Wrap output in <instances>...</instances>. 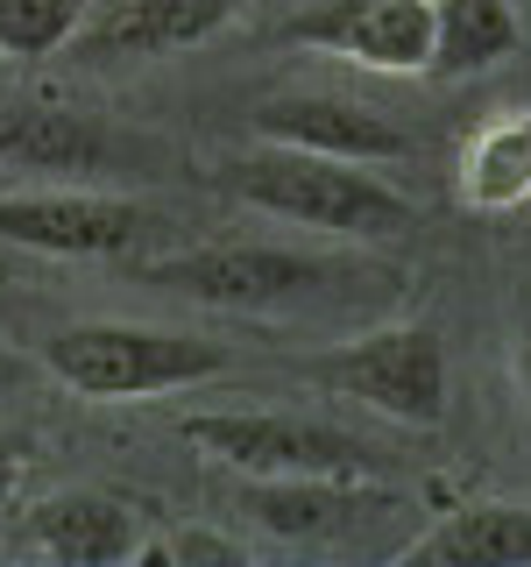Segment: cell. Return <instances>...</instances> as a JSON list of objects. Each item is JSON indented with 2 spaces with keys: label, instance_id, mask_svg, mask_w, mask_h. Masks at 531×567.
<instances>
[{
  "label": "cell",
  "instance_id": "obj_1",
  "mask_svg": "<svg viewBox=\"0 0 531 567\" xmlns=\"http://www.w3.org/2000/svg\"><path fill=\"white\" fill-rule=\"evenodd\" d=\"M227 192L277 220L319 227V235H354V241H389L404 227H418V206L397 185H383L368 164L347 156H319V150H291V142H256L248 156H227L220 171Z\"/></svg>",
  "mask_w": 531,
  "mask_h": 567
},
{
  "label": "cell",
  "instance_id": "obj_2",
  "mask_svg": "<svg viewBox=\"0 0 531 567\" xmlns=\"http://www.w3.org/2000/svg\"><path fill=\"white\" fill-rule=\"evenodd\" d=\"M43 369L93 404H135V398H164V390H191L220 377L227 348L199 341V333H177V327L79 319V327H58L43 341Z\"/></svg>",
  "mask_w": 531,
  "mask_h": 567
},
{
  "label": "cell",
  "instance_id": "obj_3",
  "mask_svg": "<svg viewBox=\"0 0 531 567\" xmlns=\"http://www.w3.org/2000/svg\"><path fill=\"white\" fill-rule=\"evenodd\" d=\"M312 383H326L333 398H354L383 419L404 425H439L447 419V348L433 327H376L362 341H341L305 362Z\"/></svg>",
  "mask_w": 531,
  "mask_h": 567
},
{
  "label": "cell",
  "instance_id": "obj_4",
  "mask_svg": "<svg viewBox=\"0 0 531 567\" xmlns=\"http://www.w3.org/2000/svg\"><path fill=\"white\" fill-rule=\"evenodd\" d=\"M177 433L241 475H341V483H362V475L383 468L376 447L298 412H185Z\"/></svg>",
  "mask_w": 531,
  "mask_h": 567
},
{
  "label": "cell",
  "instance_id": "obj_5",
  "mask_svg": "<svg viewBox=\"0 0 531 567\" xmlns=\"http://www.w3.org/2000/svg\"><path fill=\"white\" fill-rule=\"evenodd\" d=\"M333 277V262L305 256V248H270V241H212L185 248L142 270V284L177 291L191 306H220V312H262V306H291V298L319 291Z\"/></svg>",
  "mask_w": 531,
  "mask_h": 567
},
{
  "label": "cell",
  "instance_id": "obj_6",
  "mask_svg": "<svg viewBox=\"0 0 531 567\" xmlns=\"http://www.w3.org/2000/svg\"><path fill=\"white\" fill-rule=\"evenodd\" d=\"M156 227L149 206L121 199V192H0V241L35 248V256H121Z\"/></svg>",
  "mask_w": 531,
  "mask_h": 567
},
{
  "label": "cell",
  "instance_id": "obj_7",
  "mask_svg": "<svg viewBox=\"0 0 531 567\" xmlns=\"http://www.w3.org/2000/svg\"><path fill=\"white\" fill-rule=\"evenodd\" d=\"M283 43L333 50L368 71H425L433 64V0H319L283 22Z\"/></svg>",
  "mask_w": 531,
  "mask_h": 567
},
{
  "label": "cell",
  "instance_id": "obj_8",
  "mask_svg": "<svg viewBox=\"0 0 531 567\" xmlns=\"http://www.w3.org/2000/svg\"><path fill=\"white\" fill-rule=\"evenodd\" d=\"M241 0H93V14L71 35V58L85 64H128V58H170L227 29Z\"/></svg>",
  "mask_w": 531,
  "mask_h": 567
},
{
  "label": "cell",
  "instance_id": "obj_9",
  "mask_svg": "<svg viewBox=\"0 0 531 567\" xmlns=\"http://www.w3.org/2000/svg\"><path fill=\"white\" fill-rule=\"evenodd\" d=\"M256 135L262 142H291V150H319V156H347V164H397L412 142L389 114L341 93H283L256 106Z\"/></svg>",
  "mask_w": 531,
  "mask_h": 567
},
{
  "label": "cell",
  "instance_id": "obj_10",
  "mask_svg": "<svg viewBox=\"0 0 531 567\" xmlns=\"http://www.w3.org/2000/svg\"><path fill=\"white\" fill-rule=\"evenodd\" d=\"M29 546L58 567H121L142 546V518L106 489H58L29 511Z\"/></svg>",
  "mask_w": 531,
  "mask_h": 567
},
{
  "label": "cell",
  "instance_id": "obj_11",
  "mask_svg": "<svg viewBox=\"0 0 531 567\" xmlns=\"http://www.w3.org/2000/svg\"><path fill=\"white\" fill-rule=\"evenodd\" d=\"M404 560H425V567H524L531 560V504H460L447 511L433 532H418L404 546Z\"/></svg>",
  "mask_w": 531,
  "mask_h": 567
},
{
  "label": "cell",
  "instance_id": "obj_12",
  "mask_svg": "<svg viewBox=\"0 0 531 567\" xmlns=\"http://www.w3.org/2000/svg\"><path fill=\"white\" fill-rule=\"evenodd\" d=\"M241 511L277 539H326L354 511H376V496H362V483L341 475H248Z\"/></svg>",
  "mask_w": 531,
  "mask_h": 567
},
{
  "label": "cell",
  "instance_id": "obj_13",
  "mask_svg": "<svg viewBox=\"0 0 531 567\" xmlns=\"http://www.w3.org/2000/svg\"><path fill=\"white\" fill-rule=\"evenodd\" d=\"M460 206L475 213L531 206V106H503L460 142Z\"/></svg>",
  "mask_w": 531,
  "mask_h": 567
},
{
  "label": "cell",
  "instance_id": "obj_14",
  "mask_svg": "<svg viewBox=\"0 0 531 567\" xmlns=\"http://www.w3.org/2000/svg\"><path fill=\"white\" fill-rule=\"evenodd\" d=\"M106 156L100 128L58 100L0 106V171H93Z\"/></svg>",
  "mask_w": 531,
  "mask_h": 567
},
{
  "label": "cell",
  "instance_id": "obj_15",
  "mask_svg": "<svg viewBox=\"0 0 531 567\" xmlns=\"http://www.w3.org/2000/svg\"><path fill=\"white\" fill-rule=\"evenodd\" d=\"M524 22L510 0H433V79H475V71L518 58Z\"/></svg>",
  "mask_w": 531,
  "mask_h": 567
},
{
  "label": "cell",
  "instance_id": "obj_16",
  "mask_svg": "<svg viewBox=\"0 0 531 567\" xmlns=\"http://www.w3.org/2000/svg\"><path fill=\"white\" fill-rule=\"evenodd\" d=\"M85 14H93V0H0V58L8 64L58 58V50H71Z\"/></svg>",
  "mask_w": 531,
  "mask_h": 567
},
{
  "label": "cell",
  "instance_id": "obj_17",
  "mask_svg": "<svg viewBox=\"0 0 531 567\" xmlns=\"http://www.w3.org/2000/svg\"><path fill=\"white\" fill-rule=\"evenodd\" d=\"M248 554L241 539H227V532H206V525H177L164 539H142L135 560L142 567H235Z\"/></svg>",
  "mask_w": 531,
  "mask_h": 567
},
{
  "label": "cell",
  "instance_id": "obj_18",
  "mask_svg": "<svg viewBox=\"0 0 531 567\" xmlns=\"http://www.w3.org/2000/svg\"><path fill=\"white\" fill-rule=\"evenodd\" d=\"M22 468H29V440L0 425V511L14 504V489H22Z\"/></svg>",
  "mask_w": 531,
  "mask_h": 567
},
{
  "label": "cell",
  "instance_id": "obj_19",
  "mask_svg": "<svg viewBox=\"0 0 531 567\" xmlns=\"http://www.w3.org/2000/svg\"><path fill=\"white\" fill-rule=\"evenodd\" d=\"M518 390L531 398V333H524V348H518Z\"/></svg>",
  "mask_w": 531,
  "mask_h": 567
}]
</instances>
